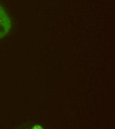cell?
I'll list each match as a JSON object with an SVG mask.
<instances>
[{"label":"cell","mask_w":115,"mask_h":129,"mask_svg":"<svg viewBox=\"0 0 115 129\" xmlns=\"http://www.w3.org/2000/svg\"><path fill=\"white\" fill-rule=\"evenodd\" d=\"M10 23L9 17L0 7V38L8 33L10 27Z\"/></svg>","instance_id":"1"}]
</instances>
